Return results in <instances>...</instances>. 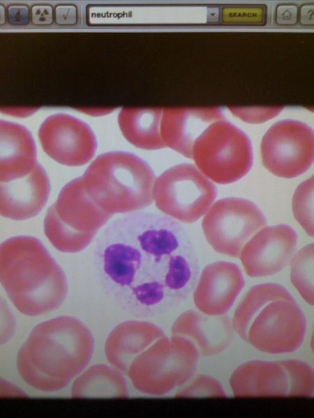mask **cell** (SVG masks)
Masks as SVG:
<instances>
[{
	"mask_svg": "<svg viewBox=\"0 0 314 418\" xmlns=\"http://www.w3.org/2000/svg\"><path fill=\"white\" fill-rule=\"evenodd\" d=\"M54 203L60 218L80 232L98 233L113 216L103 210L89 195L82 176L66 183Z\"/></svg>",
	"mask_w": 314,
	"mask_h": 418,
	"instance_id": "obj_18",
	"label": "cell"
},
{
	"mask_svg": "<svg viewBox=\"0 0 314 418\" xmlns=\"http://www.w3.org/2000/svg\"><path fill=\"white\" fill-rule=\"evenodd\" d=\"M7 20L12 25H27L31 20L29 7L24 4H12L7 8Z\"/></svg>",
	"mask_w": 314,
	"mask_h": 418,
	"instance_id": "obj_31",
	"label": "cell"
},
{
	"mask_svg": "<svg viewBox=\"0 0 314 418\" xmlns=\"http://www.w3.org/2000/svg\"><path fill=\"white\" fill-rule=\"evenodd\" d=\"M266 224L264 213L253 201L225 197L210 207L202 227L208 243L216 252L238 258L244 245Z\"/></svg>",
	"mask_w": 314,
	"mask_h": 418,
	"instance_id": "obj_9",
	"label": "cell"
},
{
	"mask_svg": "<svg viewBox=\"0 0 314 418\" xmlns=\"http://www.w3.org/2000/svg\"><path fill=\"white\" fill-rule=\"evenodd\" d=\"M1 182H9L29 174L37 162V152L30 132L23 125L1 120Z\"/></svg>",
	"mask_w": 314,
	"mask_h": 418,
	"instance_id": "obj_19",
	"label": "cell"
},
{
	"mask_svg": "<svg viewBox=\"0 0 314 418\" xmlns=\"http://www.w3.org/2000/svg\"><path fill=\"white\" fill-rule=\"evenodd\" d=\"M73 398H128L123 373L106 364H94L75 380Z\"/></svg>",
	"mask_w": 314,
	"mask_h": 418,
	"instance_id": "obj_22",
	"label": "cell"
},
{
	"mask_svg": "<svg viewBox=\"0 0 314 418\" xmlns=\"http://www.w3.org/2000/svg\"><path fill=\"white\" fill-rule=\"evenodd\" d=\"M38 109V107H2L1 112L16 117H25L33 114Z\"/></svg>",
	"mask_w": 314,
	"mask_h": 418,
	"instance_id": "obj_33",
	"label": "cell"
},
{
	"mask_svg": "<svg viewBox=\"0 0 314 418\" xmlns=\"http://www.w3.org/2000/svg\"><path fill=\"white\" fill-rule=\"evenodd\" d=\"M81 112L91 116H102L110 114L113 111L112 108H79Z\"/></svg>",
	"mask_w": 314,
	"mask_h": 418,
	"instance_id": "obj_34",
	"label": "cell"
},
{
	"mask_svg": "<svg viewBox=\"0 0 314 418\" xmlns=\"http://www.w3.org/2000/svg\"><path fill=\"white\" fill-rule=\"evenodd\" d=\"M218 116L215 109L165 111L160 126L162 139L166 146L192 158L193 146L200 130Z\"/></svg>",
	"mask_w": 314,
	"mask_h": 418,
	"instance_id": "obj_20",
	"label": "cell"
},
{
	"mask_svg": "<svg viewBox=\"0 0 314 418\" xmlns=\"http://www.w3.org/2000/svg\"><path fill=\"white\" fill-rule=\"evenodd\" d=\"M306 329L305 314L290 294L264 304L251 320L244 341L264 353H291L303 344Z\"/></svg>",
	"mask_w": 314,
	"mask_h": 418,
	"instance_id": "obj_8",
	"label": "cell"
},
{
	"mask_svg": "<svg viewBox=\"0 0 314 418\" xmlns=\"http://www.w3.org/2000/svg\"><path fill=\"white\" fill-rule=\"evenodd\" d=\"M235 397L287 396V373L279 361L249 360L239 365L230 380Z\"/></svg>",
	"mask_w": 314,
	"mask_h": 418,
	"instance_id": "obj_16",
	"label": "cell"
},
{
	"mask_svg": "<svg viewBox=\"0 0 314 418\" xmlns=\"http://www.w3.org/2000/svg\"><path fill=\"white\" fill-rule=\"evenodd\" d=\"M308 20H311L313 23V10L312 8H301V22L308 24Z\"/></svg>",
	"mask_w": 314,
	"mask_h": 418,
	"instance_id": "obj_35",
	"label": "cell"
},
{
	"mask_svg": "<svg viewBox=\"0 0 314 418\" xmlns=\"http://www.w3.org/2000/svg\"><path fill=\"white\" fill-rule=\"evenodd\" d=\"M176 393L177 397H226L220 382L215 378L199 374L193 377Z\"/></svg>",
	"mask_w": 314,
	"mask_h": 418,
	"instance_id": "obj_28",
	"label": "cell"
},
{
	"mask_svg": "<svg viewBox=\"0 0 314 418\" xmlns=\"http://www.w3.org/2000/svg\"><path fill=\"white\" fill-rule=\"evenodd\" d=\"M165 335L160 327L150 322H122L110 332L106 339L105 356L112 366L127 375L134 359Z\"/></svg>",
	"mask_w": 314,
	"mask_h": 418,
	"instance_id": "obj_17",
	"label": "cell"
},
{
	"mask_svg": "<svg viewBox=\"0 0 314 418\" xmlns=\"http://www.w3.org/2000/svg\"><path fill=\"white\" fill-rule=\"evenodd\" d=\"M294 218L311 238L313 237V176L301 183L292 197Z\"/></svg>",
	"mask_w": 314,
	"mask_h": 418,
	"instance_id": "obj_27",
	"label": "cell"
},
{
	"mask_svg": "<svg viewBox=\"0 0 314 418\" xmlns=\"http://www.w3.org/2000/svg\"><path fill=\"white\" fill-rule=\"evenodd\" d=\"M287 373L289 388L287 396L313 397L314 373L312 366L300 359L279 361Z\"/></svg>",
	"mask_w": 314,
	"mask_h": 418,
	"instance_id": "obj_26",
	"label": "cell"
},
{
	"mask_svg": "<svg viewBox=\"0 0 314 418\" xmlns=\"http://www.w3.org/2000/svg\"><path fill=\"white\" fill-rule=\"evenodd\" d=\"M38 138L45 153L57 162L80 167L88 163L97 148L95 134L80 119L66 114H54L40 125Z\"/></svg>",
	"mask_w": 314,
	"mask_h": 418,
	"instance_id": "obj_10",
	"label": "cell"
},
{
	"mask_svg": "<svg viewBox=\"0 0 314 418\" xmlns=\"http://www.w3.org/2000/svg\"><path fill=\"white\" fill-rule=\"evenodd\" d=\"M44 232L54 248L64 253H77L84 249L97 233L78 231L59 216L55 203L48 208L43 222Z\"/></svg>",
	"mask_w": 314,
	"mask_h": 418,
	"instance_id": "obj_24",
	"label": "cell"
},
{
	"mask_svg": "<svg viewBox=\"0 0 314 418\" xmlns=\"http://www.w3.org/2000/svg\"><path fill=\"white\" fill-rule=\"evenodd\" d=\"M94 337L80 320L61 316L38 324L17 355V369L30 387L44 392L59 391L90 362Z\"/></svg>",
	"mask_w": 314,
	"mask_h": 418,
	"instance_id": "obj_2",
	"label": "cell"
},
{
	"mask_svg": "<svg viewBox=\"0 0 314 418\" xmlns=\"http://www.w3.org/2000/svg\"><path fill=\"white\" fill-rule=\"evenodd\" d=\"M31 21L34 25L48 26L54 20V9L48 4H36L30 10Z\"/></svg>",
	"mask_w": 314,
	"mask_h": 418,
	"instance_id": "obj_29",
	"label": "cell"
},
{
	"mask_svg": "<svg viewBox=\"0 0 314 418\" xmlns=\"http://www.w3.org/2000/svg\"><path fill=\"white\" fill-rule=\"evenodd\" d=\"M261 155L264 167L272 174L284 178L299 176L313 162V134L305 128H275L264 137Z\"/></svg>",
	"mask_w": 314,
	"mask_h": 418,
	"instance_id": "obj_12",
	"label": "cell"
},
{
	"mask_svg": "<svg viewBox=\"0 0 314 418\" xmlns=\"http://www.w3.org/2000/svg\"><path fill=\"white\" fill-rule=\"evenodd\" d=\"M290 294L286 288L276 283L260 284L251 287L239 302L231 319L234 332L244 340L256 312L269 301Z\"/></svg>",
	"mask_w": 314,
	"mask_h": 418,
	"instance_id": "obj_23",
	"label": "cell"
},
{
	"mask_svg": "<svg viewBox=\"0 0 314 418\" xmlns=\"http://www.w3.org/2000/svg\"><path fill=\"white\" fill-rule=\"evenodd\" d=\"M163 111L154 108H124L118 116L122 134L134 146L144 150L165 148L160 126Z\"/></svg>",
	"mask_w": 314,
	"mask_h": 418,
	"instance_id": "obj_21",
	"label": "cell"
},
{
	"mask_svg": "<svg viewBox=\"0 0 314 418\" xmlns=\"http://www.w3.org/2000/svg\"><path fill=\"white\" fill-rule=\"evenodd\" d=\"M82 177L89 195L112 215L141 211L154 202L155 173L145 160L132 153L100 154Z\"/></svg>",
	"mask_w": 314,
	"mask_h": 418,
	"instance_id": "obj_4",
	"label": "cell"
},
{
	"mask_svg": "<svg viewBox=\"0 0 314 418\" xmlns=\"http://www.w3.org/2000/svg\"><path fill=\"white\" fill-rule=\"evenodd\" d=\"M54 17L58 25H74L77 19V8L70 4L57 5L54 9Z\"/></svg>",
	"mask_w": 314,
	"mask_h": 418,
	"instance_id": "obj_30",
	"label": "cell"
},
{
	"mask_svg": "<svg viewBox=\"0 0 314 418\" xmlns=\"http://www.w3.org/2000/svg\"><path fill=\"white\" fill-rule=\"evenodd\" d=\"M313 243L300 249L290 261V280L301 297L310 305L314 304Z\"/></svg>",
	"mask_w": 314,
	"mask_h": 418,
	"instance_id": "obj_25",
	"label": "cell"
},
{
	"mask_svg": "<svg viewBox=\"0 0 314 418\" xmlns=\"http://www.w3.org/2000/svg\"><path fill=\"white\" fill-rule=\"evenodd\" d=\"M199 357L198 350L188 338L165 335L134 359L127 375L140 392L163 396L194 376Z\"/></svg>",
	"mask_w": 314,
	"mask_h": 418,
	"instance_id": "obj_5",
	"label": "cell"
},
{
	"mask_svg": "<svg viewBox=\"0 0 314 418\" xmlns=\"http://www.w3.org/2000/svg\"><path fill=\"white\" fill-rule=\"evenodd\" d=\"M234 331L227 315L211 316L198 309L181 313L171 327V334L190 339L204 357L220 354L231 345Z\"/></svg>",
	"mask_w": 314,
	"mask_h": 418,
	"instance_id": "obj_15",
	"label": "cell"
},
{
	"mask_svg": "<svg viewBox=\"0 0 314 418\" xmlns=\"http://www.w3.org/2000/svg\"><path fill=\"white\" fill-rule=\"evenodd\" d=\"M215 185L193 164L169 168L155 180L156 206L167 217L186 224L205 215L216 197Z\"/></svg>",
	"mask_w": 314,
	"mask_h": 418,
	"instance_id": "obj_7",
	"label": "cell"
},
{
	"mask_svg": "<svg viewBox=\"0 0 314 418\" xmlns=\"http://www.w3.org/2000/svg\"><path fill=\"white\" fill-rule=\"evenodd\" d=\"M1 284L17 310L36 316L54 311L68 293L66 275L36 238L18 235L1 245Z\"/></svg>",
	"mask_w": 314,
	"mask_h": 418,
	"instance_id": "obj_3",
	"label": "cell"
},
{
	"mask_svg": "<svg viewBox=\"0 0 314 418\" xmlns=\"http://www.w3.org/2000/svg\"><path fill=\"white\" fill-rule=\"evenodd\" d=\"M297 6L281 5L277 8L276 21L280 24H293L297 20Z\"/></svg>",
	"mask_w": 314,
	"mask_h": 418,
	"instance_id": "obj_32",
	"label": "cell"
},
{
	"mask_svg": "<svg viewBox=\"0 0 314 418\" xmlns=\"http://www.w3.org/2000/svg\"><path fill=\"white\" fill-rule=\"evenodd\" d=\"M94 255L105 279L130 290L146 307L169 310L196 284L200 263L189 235L176 220L138 211L121 216L97 238Z\"/></svg>",
	"mask_w": 314,
	"mask_h": 418,
	"instance_id": "obj_1",
	"label": "cell"
},
{
	"mask_svg": "<svg viewBox=\"0 0 314 418\" xmlns=\"http://www.w3.org/2000/svg\"><path fill=\"white\" fill-rule=\"evenodd\" d=\"M298 235L284 224L264 226L244 245L239 258L251 277L275 274L290 263L296 253Z\"/></svg>",
	"mask_w": 314,
	"mask_h": 418,
	"instance_id": "obj_11",
	"label": "cell"
},
{
	"mask_svg": "<svg viewBox=\"0 0 314 418\" xmlns=\"http://www.w3.org/2000/svg\"><path fill=\"white\" fill-rule=\"evenodd\" d=\"M245 284L240 268L234 263L218 261L207 265L193 291L197 309L211 316L226 314Z\"/></svg>",
	"mask_w": 314,
	"mask_h": 418,
	"instance_id": "obj_13",
	"label": "cell"
},
{
	"mask_svg": "<svg viewBox=\"0 0 314 418\" xmlns=\"http://www.w3.org/2000/svg\"><path fill=\"white\" fill-rule=\"evenodd\" d=\"M192 158L207 178L221 185L238 181L253 165L249 140L227 123L211 125L200 134L193 146Z\"/></svg>",
	"mask_w": 314,
	"mask_h": 418,
	"instance_id": "obj_6",
	"label": "cell"
},
{
	"mask_svg": "<svg viewBox=\"0 0 314 418\" xmlns=\"http://www.w3.org/2000/svg\"><path fill=\"white\" fill-rule=\"evenodd\" d=\"M50 192L49 177L43 167L38 163L27 176L1 182V215L16 221L33 217L45 206Z\"/></svg>",
	"mask_w": 314,
	"mask_h": 418,
	"instance_id": "obj_14",
	"label": "cell"
}]
</instances>
